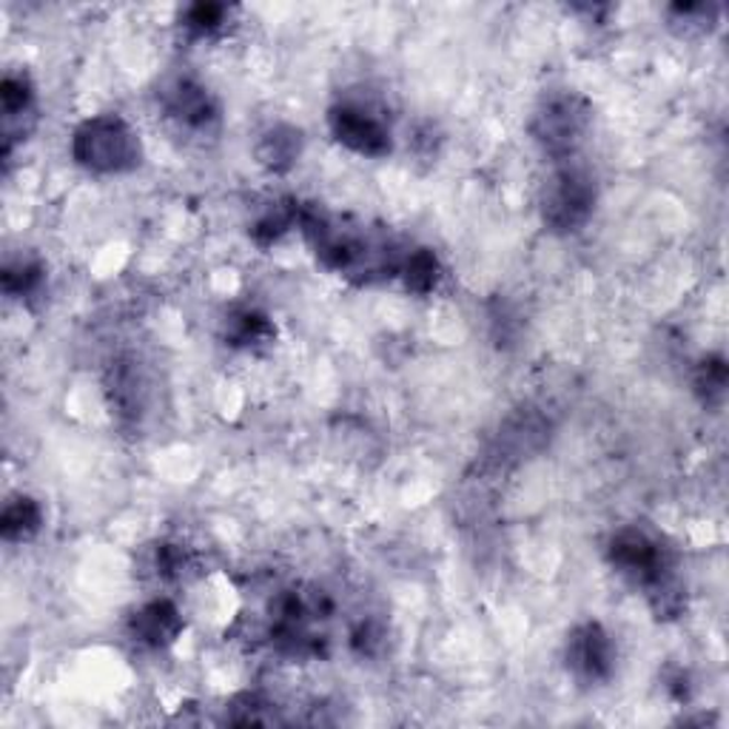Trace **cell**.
Masks as SVG:
<instances>
[{
    "label": "cell",
    "mask_w": 729,
    "mask_h": 729,
    "mask_svg": "<svg viewBox=\"0 0 729 729\" xmlns=\"http://www.w3.org/2000/svg\"><path fill=\"white\" fill-rule=\"evenodd\" d=\"M189 564H191V559H189V550H186V547H180V545L157 547L155 568H157V575H160V579H169V582L182 579L186 570H189Z\"/></svg>",
    "instance_id": "7402d4cb"
},
{
    "label": "cell",
    "mask_w": 729,
    "mask_h": 729,
    "mask_svg": "<svg viewBox=\"0 0 729 729\" xmlns=\"http://www.w3.org/2000/svg\"><path fill=\"white\" fill-rule=\"evenodd\" d=\"M225 718L232 724H280V718H277V709H273V704H268L266 698H260V695H239L237 702H232V707H228V713H225Z\"/></svg>",
    "instance_id": "d6986e66"
},
{
    "label": "cell",
    "mask_w": 729,
    "mask_h": 729,
    "mask_svg": "<svg viewBox=\"0 0 729 729\" xmlns=\"http://www.w3.org/2000/svg\"><path fill=\"white\" fill-rule=\"evenodd\" d=\"M43 285V266L37 262H14L3 271V291L9 296H32Z\"/></svg>",
    "instance_id": "ffe728a7"
},
{
    "label": "cell",
    "mask_w": 729,
    "mask_h": 729,
    "mask_svg": "<svg viewBox=\"0 0 729 729\" xmlns=\"http://www.w3.org/2000/svg\"><path fill=\"white\" fill-rule=\"evenodd\" d=\"M607 559L618 573L632 579L644 590H652L655 584L673 579L664 547L638 527H625L613 536L610 545H607Z\"/></svg>",
    "instance_id": "277c9868"
},
{
    "label": "cell",
    "mask_w": 729,
    "mask_h": 729,
    "mask_svg": "<svg viewBox=\"0 0 729 729\" xmlns=\"http://www.w3.org/2000/svg\"><path fill=\"white\" fill-rule=\"evenodd\" d=\"M228 9L223 3H194L182 14V26L191 37H209L225 26Z\"/></svg>",
    "instance_id": "2e32d148"
},
{
    "label": "cell",
    "mask_w": 729,
    "mask_h": 729,
    "mask_svg": "<svg viewBox=\"0 0 729 729\" xmlns=\"http://www.w3.org/2000/svg\"><path fill=\"white\" fill-rule=\"evenodd\" d=\"M491 328H493V339H496L498 348H507V345H513L516 339H519V330H521L519 314H516V309H513L507 300H502V296L493 300V305H491Z\"/></svg>",
    "instance_id": "44dd1931"
},
{
    "label": "cell",
    "mask_w": 729,
    "mask_h": 729,
    "mask_svg": "<svg viewBox=\"0 0 729 729\" xmlns=\"http://www.w3.org/2000/svg\"><path fill=\"white\" fill-rule=\"evenodd\" d=\"M330 134L351 148L354 155L362 157H385L391 155V128L382 123L373 112L357 103H339L328 112Z\"/></svg>",
    "instance_id": "8992f818"
},
{
    "label": "cell",
    "mask_w": 729,
    "mask_h": 729,
    "mask_svg": "<svg viewBox=\"0 0 729 729\" xmlns=\"http://www.w3.org/2000/svg\"><path fill=\"white\" fill-rule=\"evenodd\" d=\"M382 638L385 636H382V627H379L377 621H362V625L354 630L351 644L359 655H377L379 647H382Z\"/></svg>",
    "instance_id": "603a6c76"
},
{
    "label": "cell",
    "mask_w": 729,
    "mask_h": 729,
    "mask_svg": "<svg viewBox=\"0 0 729 729\" xmlns=\"http://www.w3.org/2000/svg\"><path fill=\"white\" fill-rule=\"evenodd\" d=\"M302 155V132L285 123L268 128L257 143V157L273 175H285L288 169H294V162Z\"/></svg>",
    "instance_id": "9c48e42d"
},
{
    "label": "cell",
    "mask_w": 729,
    "mask_h": 729,
    "mask_svg": "<svg viewBox=\"0 0 729 729\" xmlns=\"http://www.w3.org/2000/svg\"><path fill=\"white\" fill-rule=\"evenodd\" d=\"M273 323L262 311L257 309H237L228 319H225V339L234 348H257V345H268L273 339Z\"/></svg>",
    "instance_id": "30bf717a"
},
{
    "label": "cell",
    "mask_w": 729,
    "mask_h": 729,
    "mask_svg": "<svg viewBox=\"0 0 729 729\" xmlns=\"http://www.w3.org/2000/svg\"><path fill=\"white\" fill-rule=\"evenodd\" d=\"M0 105H3V123L12 128L14 120L32 117L35 112V89L26 75H7L0 83Z\"/></svg>",
    "instance_id": "5bb4252c"
},
{
    "label": "cell",
    "mask_w": 729,
    "mask_h": 729,
    "mask_svg": "<svg viewBox=\"0 0 729 729\" xmlns=\"http://www.w3.org/2000/svg\"><path fill=\"white\" fill-rule=\"evenodd\" d=\"M109 393H112V407L120 419L137 422L143 414V388L137 371L132 365H117L109 377Z\"/></svg>",
    "instance_id": "7c38bea8"
},
{
    "label": "cell",
    "mask_w": 729,
    "mask_h": 729,
    "mask_svg": "<svg viewBox=\"0 0 729 729\" xmlns=\"http://www.w3.org/2000/svg\"><path fill=\"white\" fill-rule=\"evenodd\" d=\"M296 217H300V203L273 205V211H268L266 217L254 225V239H257L260 246H271V243H277V239L296 223Z\"/></svg>",
    "instance_id": "ac0fdd59"
},
{
    "label": "cell",
    "mask_w": 729,
    "mask_h": 729,
    "mask_svg": "<svg viewBox=\"0 0 729 729\" xmlns=\"http://www.w3.org/2000/svg\"><path fill=\"white\" fill-rule=\"evenodd\" d=\"M71 157L94 175H126L141 166V137L120 114H100L75 128Z\"/></svg>",
    "instance_id": "6da1fadb"
},
{
    "label": "cell",
    "mask_w": 729,
    "mask_h": 729,
    "mask_svg": "<svg viewBox=\"0 0 729 729\" xmlns=\"http://www.w3.org/2000/svg\"><path fill=\"white\" fill-rule=\"evenodd\" d=\"M670 18L684 29V35H693V32L704 35V32L716 29L718 7H713V3H675V7H670Z\"/></svg>",
    "instance_id": "e0dca14e"
},
{
    "label": "cell",
    "mask_w": 729,
    "mask_h": 729,
    "mask_svg": "<svg viewBox=\"0 0 729 729\" xmlns=\"http://www.w3.org/2000/svg\"><path fill=\"white\" fill-rule=\"evenodd\" d=\"M182 627L186 625H182L180 610L171 602H166V598L148 602L128 621V632H132L134 641L143 647H152V650H162V647L175 644Z\"/></svg>",
    "instance_id": "ba28073f"
},
{
    "label": "cell",
    "mask_w": 729,
    "mask_h": 729,
    "mask_svg": "<svg viewBox=\"0 0 729 729\" xmlns=\"http://www.w3.org/2000/svg\"><path fill=\"white\" fill-rule=\"evenodd\" d=\"M162 105L171 120H177L182 128L191 132H209L217 126L220 105L211 98V91L203 83L191 78H180L162 91Z\"/></svg>",
    "instance_id": "52a82bcc"
},
{
    "label": "cell",
    "mask_w": 729,
    "mask_h": 729,
    "mask_svg": "<svg viewBox=\"0 0 729 729\" xmlns=\"http://www.w3.org/2000/svg\"><path fill=\"white\" fill-rule=\"evenodd\" d=\"M727 362L724 357H707L702 365H698V371H695V393L702 396V402L707 407H718L727 396Z\"/></svg>",
    "instance_id": "9a60e30c"
},
{
    "label": "cell",
    "mask_w": 729,
    "mask_h": 729,
    "mask_svg": "<svg viewBox=\"0 0 729 729\" xmlns=\"http://www.w3.org/2000/svg\"><path fill=\"white\" fill-rule=\"evenodd\" d=\"M596 180L584 169H559L541 194V217L556 234L582 232L596 211Z\"/></svg>",
    "instance_id": "3957f363"
},
{
    "label": "cell",
    "mask_w": 729,
    "mask_h": 729,
    "mask_svg": "<svg viewBox=\"0 0 729 729\" xmlns=\"http://www.w3.org/2000/svg\"><path fill=\"white\" fill-rule=\"evenodd\" d=\"M43 525V511L35 498L18 496L3 507L0 516V534L7 541H26L41 530Z\"/></svg>",
    "instance_id": "8fae6325"
},
{
    "label": "cell",
    "mask_w": 729,
    "mask_h": 729,
    "mask_svg": "<svg viewBox=\"0 0 729 729\" xmlns=\"http://www.w3.org/2000/svg\"><path fill=\"white\" fill-rule=\"evenodd\" d=\"M564 661L568 670L582 681V684H604L610 681L616 670V647H613L610 632L598 621H584L568 636L564 647Z\"/></svg>",
    "instance_id": "5b68a950"
},
{
    "label": "cell",
    "mask_w": 729,
    "mask_h": 729,
    "mask_svg": "<svg viewBox=\"0 0 729 729\" xmlns=\"http://www.w3.org/2000/svg\"><path fill=\"white\" fill-rule=\"evenodd\" d=\"M400 273L402 280H405L407 291L425 296L442 280V266H439V257H436L430 248H416V251H411L405 257Z\"/></svg>",
    "instance_id": "4fadbf2b"
},
{
    "label": "cell",
    "mask_w": 729,
    "mask_h": 729,
    "mask_svg": "<svg viewBox=\"0 0 729 729\" xmlns=\"http://www.w3.org/2000/svg\"><path fill=\"white\" fill-rule=\"evenodd\" d=\"M593 123V105L575 91H559L541 100L530 120V134L553 160H568L579 152Z\"/></svg>",
    "instance_id": "7a4b0ae2"
}]
</instances>
